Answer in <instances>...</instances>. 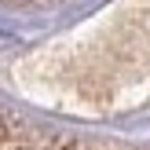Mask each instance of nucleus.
<instances>
[{"mask_svg": "<svg viewBox=\"0 0 150 150\" xmlns=\"http://www.w3.org/2000/svg\"><path fill=\"white\" fill-rule=\"evenodd\" d=\"M0 150H117V146H95V143H84V139H73V136L44 132L37 125L0 110Z\"/></svg>", "mask_w": 150, "mask_h": 150, "instance_id": "nucleus-1", "label": "nucleus"}, {"mask_svg": "<svg viewBox=\"0 0 150 150\" xmlns=\"http://www.w3.org/2000/svg\"><path fill=\"white\" fill-rule=\"evenodd\" d=\"M0 4H15V7H29V4H55V0H0Z\"/></svg>", "mask_w": 150, "mask_h": 150, "instance_id": "nucleus-2", "label": "nucleus"}]
</instances>
